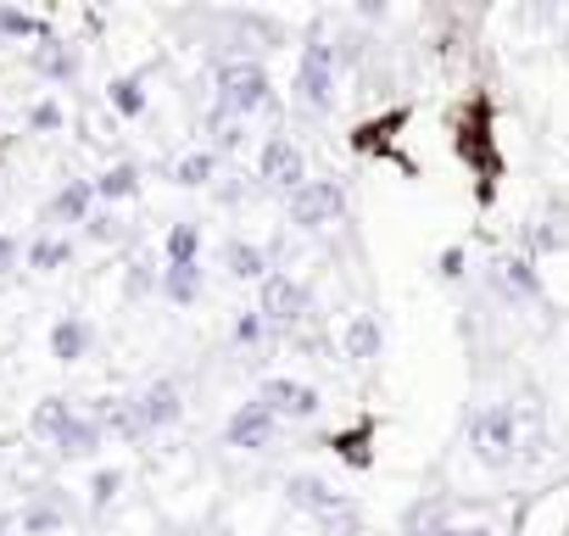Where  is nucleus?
Masks as SVG:
<instances>
[{"instance_id": "1", "label": "nucleus", "mask_w": 569, "mask_h": 536, "mask_svg": "<svg viewBox=\"0 0 569 536\" xmlns=\"http://www.w3.org/2000/svg\"><path fill=\"white\" fill-rule=\"evenodd\" d=\"M469 436V453L486 464V469H513L525 458V419H519V403H480L463 425Z\"/></svg>"}, {"instance_id": "2", "label": "nucleus", "mask_w": 569, "mask_h": 536, "mask_svg": "<svg viewBox=\"0 0 569 536\" xmlns=\"http://www.w3.org/2000/svg\"><path fill=\"white\" fill-rule=\"evenodd\" d=\"M212 107L218 118H234V123H251L262 107H273V85H268V68L257 57H223L218 73H212Z\"/></svg>"}, {"instance_id": "3", "label": "nucleus", "mask_w": 569, "mask_h": 536, "mask_svg": "<svg viewBox=\"0 0 569 536\" xmlns=\"http://www.w3.org/2000/svg\"><path fill=\"white\" fill-rule=\"evenodd\" d=\"M297 101L308 112H336V46L308 40L297 62Z\"/></svg>"}, {"instance_id": "4", "label": "nucleus", "mask_w": 569, "mask_h": 536, "mask_svg": "<svg viewBox=\"0 0 569 536\" xmlns=\"http://www.w3.org/2000/svg\"><path fill=\"white\" fill-rule=\"evenodd\" d=\"M284 212H291L297 229H330L347 212V185L341 179H308L297 196H284Z\"/></svg>"}, {"instance_id": "5", "label": "nucleus", "mask_w": 569, "mask_h": 536, "mask_svg": "<svg viewBox=\"0 0 569 536\" xmlns=\"http://www.w3.org/2000/svg\"><path fill=\"white\" fill-rule=\"evenodd\" d=\"M279 414L262 403V397H251V403H240L234 414H229V425H223V447H234V453H268L273 441H279Z\"/></svg>"}, {"instance_id": "6", "label": "nucleus", "mask_w": 569, "mask_h": 536, "mask_svg": "<svg viewBox=\"0 0 569 536\" xmlns=\"http://www.w3.org/2000/svg\"><path fill=\"white\" fill-rule=\"evenodd\" d=\"M257 173H262V185L297 196L308 185V157H302V146L291 135H268L262 140V157H257Z\"/></svg>"}, {"instance_id": "7", "label": "nucleus", "mask_w": 569, "mask_h": 536, "mask_svg": "<svg viewBox=\"0 0 569 536\" xmlns=\"http://www.w3.org/2000/svg\"><path fill=\"white\" fill-rule=\"evenodd\" d=\"M257 314H262L273 330L302 325V319H308V286H302L297 275H268V280H262V297H257Z\"/></svg>"}, {"instance_id": "8", "label": "nucleus", "mask_w": 569, "mask_h": 536, "mask_svg": "<svg viewBox=\"0 0 569 536\" xmlns=\"http://www.w3.org/2000/svg\"><path fill=\"white\" fill-rule=\"evenodd\" d=\"M279 419H297V425H308V419H319V408H325V397H319V386H308V380H291V375H273V380H262V391H257Z\"/></svg>"}, {"instance_id": "9", "label": "nucleus", "mask_w": 569, "mask_h": 536, "mask_svg": "<svg viewBox=\"0 0 569 536\" xmlns=\"http://www.w3.org/2000/svg\"><path fill=\"white\" fill-rule=\"evenodd\" d=\"M284 503L302 508V514H313L319 525L352 508V497H347V492H336V486H330V480H319V475H291V480H284Z\"/></svg>"}, {"instance_id": "10", "label": "nucleus", "mask_w": 569, "mask_h": 536, "mask_svg": "<svg viewBox=\"0 0 569 536\" xmlns=\"http://www.w3.org/2000/svg\"><path fill=\"white\" fill-rule=\"evenodd\" d=\"M134 408H140L146 436H157V430H173V425L184 419V391H179L173 380H146V386L134 391Z\"/></svg>"}, {"instance_id": "11", "label": "nucleus", "mask_w": 569, "mask_h": 536, "mask_svg": "<svg viewBox=\"0 0 569 536\" xmlns=\"http://www.w3.org/2000/svg\"><path fill=\"white\" fill-rule=\"evenodd\" d=\"M486 280H491V291H497L502 302H536V297H541V280H536L530 257H497Z\"/></svg>"}, {"instance_id": "12", "label": "nucleus", "mask_w": 569, "mask_h": 536, "mask_svg": "<svg viewBox=\"0 0 569 536\" xmlns=\"http://www.w3.org/2000/svg\"><path fill=\"white\" fill-rule=\"evenodd\" d=\"M96 179H68L51 201H46V224H90L96 218Z\"/></svg>"}, {"instance_id": "13", "label": "nucleus", "mask_w": 569, "mask_h": 536, "mask_svg": "<svg viewBox=\"0 0 569 536\" xmlns=\"http://www.w3.org/2000/svg\"><path fill=\"white\" fill-rule=\"evenodd\" d=\"M96 425H101L107 436H118V441H146V425H140L134 397H101V403H96Z\"/></svg>"}, {"instance_id": "14", "label": "nucleus", "mask_w": 569, "mask_h": 536, "mask_svg": "<svg viewBox=\"0 0 569 536\" xmlns=\"http://www.w3.org/2000/svg\"><path fill=\"white\" fill-rule=\"evenodd\" d=\"M101 441H107V430L96 425V414L73 408V419H68V425L57 430V441H51V447H57L62 458H90V453H96Z\"/></svg>"}, {"instance_id": "15", "label": "nucleus", "mask_w": 569, "mask_h": 536, "mask_svg": "<svg viewBox=\"0 0 569 536\" xmlns=\"http://www.w3.org/2000/svg\"><path fill=\"white\" fill-rule=\"evenodd\" d=\"M341 347H347V358H352V364H375V358H380V347H386L380 319H375V314H352V319H347V330H341Z\"/></svg>"}, {"instance_id": "16", "label": "nucleus", "mask_w": 569, "mask_h": 536, "mask_svg": "<svg viewBox=\"0 0 569 536\" xmlns=\"http://www.w3.org/2000/svg\"><path fill=\"white\" fill-rule=\"evenodd\" d=\"M29 68H34V73H46V79H57V85H68V79L79 73V51H73L68 40H57V34H51V40H40V46L29 51Z\"/></svg>"}, {"instance_id": "17", "label": "nucleus", "mask_w": 569, "mask_h": 536, "mask_svg": "<svg viewBox=\"0 0 569 536\" xmlns=\"http://www.w3.org/2000/svg\"><path fill=\"white\" fill-rule=\"evenodd\" d=\"M90 319L84 314H62L57 325H51V358H62V364H79L84 353H90Z\"/></svg>"}, {"instance_id": "18", "label": "nucleus", "mask_w": 569, "mask_h": 536, "mask_svg": "<svg viewBox=\"0 0 569 536\" xmlns=\"http://www.w3.org/2000/svg\"><path fill=\"white\" fill-rule=\"evenodd\" d=\"M157 297H162V302H173V308L201 302V262H168V268H162Z\"/></svg>"}, {"instance_id": "19", "label": "nucleus", "mask_w": 569, "mask_h": 536, "mask_svg": "<svg viewBox=\"0 0 569 536\" xmlns=\"http://www.w3.org/2000/svg\"><path fill=\"white\" fill-rule=\"evenodd\" d=\"M223 268H229V280H268L273 268H268V251L257 246V240H229L223 246Z\"/></svg>"}, {"instance_id": "20", "label": "nucleus", "mask_w": 569, "mask_h": 536, "mask_svg": "<svg viewBox=\"0 0 569 536\" xmlns=\"http://www.w3.org/2000/svg\"><path fill=\"white\" fill-rule=\"evenodd\" d=\"M18 525H23V536H51V530L68 525V508H62L57 497H34V503H23Z\"/></svg>"}, {"instance_id": "21", "label": "nucleus", "mask_w": 569, "mask_h": 536, "mask_svg": "<svg viewBox=\"0 0 569 536\" xmlns=\"http://www.w3.org/2000/svg\"><path fill=\"white\" fill-rule=\"evenodd\" d=\"M162 262H201V224L196 218H179L162 240Z\"/></svg>"}, {"instance_id": "22", "label": "nucleus", "mask_w": 569, "mask_h": 536, "mask_svg": "<svg viewBox=\"0 0 569 536\" xmlns=\"http://www.w3.org/2000/svg\"><path fill=\"white\" fill-rule=\"evenodd\" d=\"M107 101H112L118 118H140V112H146V79H140V73H118V79L107 85Z\"/></svg>"}, {"instance_id": "23", "label": "nucleus", "mask_w": 569, "mask_h": 536, "mask_svg": "<svg viewBox=\"0 0 569 536\" xmlns=\"http://www.w3.org/2000/svg\"><path fill=\"white\" fill-rule=\"evenodd\" d=\"M212 173H218V151H184L179 162H173V185H184V190H201V185H212Z\"/></svg>"}, {"instance_id": "24", "label": "nucleus", "mask_w": 569, "mask_h": 536, "mask_svg": "<svg viewBox=\"0 0 569 536\" xmlns=\"http://www.w3.org/2000/svg\"><path fill=\"white\" fill-rule=\"evenodd\" d=\"M68 262H73V240H62V235H40L29 246V268H40V275H57Z\"/></svg>"}, {"instance_id": "25", "label": "nucleus", "mask_w": 569, "mask_h": 536, "mask_svg": "<svg viewBox=\"0 0 569 536\" xmlns=\"http://www.w3.org/2000/svg\"><path fill=\"white\" fill-rule=\"evenodd\" d=\"M134 190H140V168H134V162H112V168L96 179V196H101V201H129Z\"/></svg>"}, {"instance_id": "26", "label": "nucleus", "mask_w": 569, "mask_h": 536, "mask_svg": "<svg viewBox=\"0 0 569 536\" xmlns=\"http://www.w3.org/2000/svg\"><path fill=\"white\" fill-rule=\"evenodd\" d=\"M0 34L7 40H51V23L46 18H34V12H18V7H0Z\"/></svg>"}, {"instance_id": "27", "label": "nucleus", "mask_w": 569, "mask_h": 536, "mask_svg": "<svg viewBox=\"0 0 569 536\" xmlns=\"http://www.w3.org/2000/svg\"><path fill=\"white\" fill-rule=\"evenodd\" d=\"M73 419V403L68 397H46L40 408H34V436H46V441H57V430Z\"/></svg>"}, {"instance_id": "28", "label": "nucleus", "mask_w": 569, "mask_h": 536, "mask_svg": "<svg viewBox=\"0 0 569 536\" xmlns=\"http://www.w3.org/2000/svg\"><path fill=\"white\" fill-rule=\"evenodd\" d=\"M207 135H212V146H218V151H234V146L246 140V123H234V118H218V112H207Z\"/></svg>"}, {"instance_id": "29", "label": "nucleus", "mask_w": 569, "mask_h": 536, "mask_svg": "<svg viewBox=\"0 0 569 536\" xmlns=\"http://www.w3.org/2000/svg\"><path fill=\"white\" fill-rule=\"evenodd\" d=\"M62 123H68V118H62V107H57V101H51V96H46V101H34V107H29V129H34V135H57V129H62Z\"/></svg>"}, {"instance_id": "30", "label": "nucleus", "mask_w": 569, "mask_h": 536, "mask_svg": "<svg viewBox=\"0 0 569 536\" xmlns=\"http://www.w3.org/2000/svg\"><path fill=\"white\" fill-rule=\"evenodd\" d=\"M229 336H234V347H257V341L268 336V319L251 308V314H240V319H234V330H229Z\"/></svg>"}, {"instance_id": "31", "label": "nucleus", "mask_w": 569, "mask_h": 536, "mask_svg": "<svg viewBox=\"0 0 569 536\" xmlns=\"http://www.w3.org/2000/svg\"><path fill=\"white\" fill-rule=\"evenodd\" d=\"M118 492H123V475H118V469H96V480H90V508H107Z\"/></svg>"}, {"instance_id": "32", "label": "nucleus", "mask_w": 569, "mask_h": 536, "mask_svg": "<svg viewBox=\"0 0 569 536\" xmlns=\"http://www.w3.org/2000/svg\"><path fill=\"white\" fill-rule=\"evenodd\" d=\"M157 286H162V268H151V262H134V268H129V291H134V297H146V291H157Z\"/></svg>"}, {"instance_id": "33", "label": "nucleus", "mask_w": 569, "mask_h": 536, "mask_svg": "<svg viewBox=\"0 0 569 536\" xmlns=\"http://www.w3.org/2000/svg\"><path fill=\"white\" fill-rule=\"evenodd\" d=\"M441 280H463V246H447L441 251Z\"/></svg>"}, {"instance_id": "34", "label": "nucleus", "mask_w": 569, "mask_h": 536, "mask_svg": "<svg viewBox=\"0 0 569 536\" xmlns=\"http://www.w3.org/2000/svg\"><path fill=\"white\" fill-rule=\"evenodd\" d=\"M90 240H118V218L112 212H96L90 218Z\"/></svg>"}, {"instance_id": "35", "label": "nucleus", "mask_w": 569, "mask_h": 536, "mask_svg": "<svg viewBox=\"0 0 569 536\" xmlns=\"http://www.w3.org/2000/svg\"><path fill=\"white\" fill-rule=\"evenodd\" d=\"M12 262H18V240L0 235V275H12Z\"/></svg>"}, {"instance_id": "36", "label": "nucleus", "mask_w": 569, "mask_h": 536, "mask_svg": "<svg viewBox=\"0 0 569 536\" xmlns=\"http://www.w3.org/2000/svg\"><path fill=\"white\" fill-rule=\"evenodd\" d=\"M0 536H7V519H0Z\"/></svg>"}]
</instances>
